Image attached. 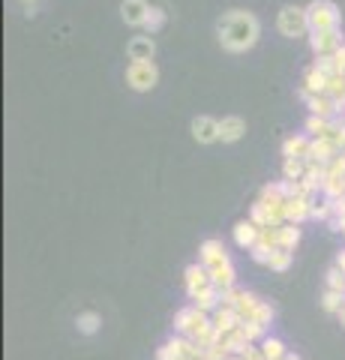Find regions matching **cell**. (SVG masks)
<instances>
[{"instance_id":"obj_9","label":"cell","mask_w":345,"mask_h":360,"mask_svg":"<svg viewBox=\"0 0 345 360\" xmlns=\"http://www.w3.org/2000/svg\"><path fill=\"white\" fill-rule=\"evenodd\" d=\"M153 54H157V42H153L150 33H141V37H132L126 42L129 60H153Z\"/></svg>"},{"instance_id":"obj_21","label":"cell","mask_w":345,"mask_h":360,"mask_svg":"<svg viewBox=\"0 0 345 360\" xmlns=\"http://www.w3.org/2000/svg\"><path fill=\"white\" fill-rule=\"evenodd\" d=\"M219 342H222V345H226V348H228V354H243V352H247V348L252 345V342H249V336H247V333H243V330H240V324H237V328H235V330L222 333V336H219Z\"/></svg>"},{"instance_id":"obj_8","label":"cell","mask_w":345,"mask_h":360,"mask_svg":"<svg viewBox=\"0 0 345 360\" xmlns=\"http://www.w3.org/2000/svg\"><path fill=\"white\" fill-rule=\"evenodd\" d=\"M148 15H150L148 0H124V4H120V18H124L129 27H144Z\"/></svg>"},{"instance_id":"obj_13","label":"cell","mask_w":345,"mask_h":360,"mask_svg":"<svg viewBox=\"0 0 345 360\" xmlns=\"http://www.w3.org/2000/svg\"><path fill=\"white\" fill-rule=\"evenodd\" d=\"M309 205H313V195H288L285 198V222L300 225L304 219H309Z\"/></svg>"},{"instance_id":"obj_23","label":"cell","mask_w":345,"mask_h":360,"mask_svg":"<svg viewBox=\"0 0 345 360\" xmlns=\"http://www.w3.org/2000/svg\"><path fill=\"white\" fill-rule=\"evenodd\" d=\"M186 342H189L186 336H181V340H169L157 352V360H181V357H186Z\"/></svg>"},{"instance_id":"obj_15","label":"cell","mask_w":345,"mask_h":360,"mask_svg":"<svg viewBox=\"0 0 345 360\" xmlns=\"http://www.w3.org/2000/svg\"><path fill=\"white\" fill-rule=\"evenodd\" d=\"M259 234H261V225H255L252 219H240L235 225V243L240 250H252V246L259 243Z\"/></svg>"},{"instance_id":"obj_31","label":"cell","mask_w":345,"mask_h":360,"mask_svg":"<svg viewBox=\"0 0 345 360\" xmlns=\"http://www.w3.org/2000/svg\"><path fill=\"white\" fill-rule=\"evenodd\" d=\"M162 25H165V9H160V6H150V15H148V21H144V30L150 33H160L162 30Z\"/></svg>"},{"instance_id":"obj_29","label":"cell","mask_w":345,"mask_h":360,"mask_svg":"<svg viewBox=\"0 0 345 360\" xmlns=\"http://www.w3.org/2000/svg\"><path fill=\"white\" fill-rule=\"evenodd\" d=\"M267 267L276 270V274H285V270L292 267V252H288V250H273V255H271V262H267Z\"/></svg>"},{"instance_id":"obj_25","label":"cell","mask_w":345,"mask_h":360,"mask_svg":"<svg viewBox=\"0 0 345 360\" xmlns=\"http://www.w3.org/2000/svg\"><path fill=\"white\" fill-rule=\"evenodd\" d=\"M261 303V297H255L252 291H240L237 288V300H235V309H237V315L240 319H249V315L255 312V307Z\"/></svg>"},{"instance_id":"obj_37","label":"cell","mask_w":345,"mask_h":360,"mask_svg":"<svg viewBox=\"0 0 345 360\" xmlns=\"http://www.w3.org/2000/svg\"><path fill=\"white\" fill-rule=\"evenodd\" d=\"M282 360H300V357H297V354H292V352H288V354H285Z\"/></svg>"},{"instance_id":"obj_14","label":"cell","mask_w":345,"mask_h":360,"mask_svg":"<svg viewBox=\"0 0 345 360\" xmlns=\"http://www.w3.org/2000/svg\"><path fill=\"white\" fill-rule=\"evenodd\" d=\"M342 153V148L333 139H313V144H309V160H318V162H333L337 156Z\"/></svg>"},{"instance_id":"obj_5","label":"cell","mask_w":345,"mask_h":360,"mask_svg":"<svg viewBox=\"0 0 345 360\" xmlns=\"http://www.w3.org/2000/svg\"><path fill=\"white\" fill-rule=\"evenodd\" d=\"M309 49H313L315 58H325V54H337L345 39H342V30H313L309 33Z\"/></svg>"},{"instance_id":"obj_3","label":"cell","mask_w":345,"mask_h":360,"mask_svg":"<svg viewBox=\"0 0 345 360\" xmlns=\"http://www.w3.org/2000/svg\"><path fill=\"white\" fill-rule=\"evenodd\" d=\"M306 15H309V30H339V6L333 0H313L306 6Z\"/></svg>"},{"instance_id":"obj_32","label":"cell","mask_w":345,"mask_h":360,"mask_svg":"<svg viewBox=\"0 0 345 360\" xmlns=\"http://www.w3.org/2000/svg\"><path fill=\"white\" fill-rule=\"evenodd\" d=\"M315 66L321 72H325L327 78H333V75H339L342 70H339V63H337V58L333 54H325V58H315Z\"/></svg>"},{"instance_id":"obj_28","label":"cell","mask_w":345,"mask_h":360,"mask_svg":"<svg viewBox=\"0 0 345 360\" xmlns=\"http://www.w3.org/2000/svg\"><path fill=\"white\" fill-rule=\"evenodd\" d=\"M99 324H103V319H99L96 312H84V315H79V319H75V328H79V333H84V336L96 333Z\"/></svg>"},{"instance_id":"obj_24","label":"cell","mask_w":345,"mask_h":360,"mask_svg":"<svg viewBox=\"0 0 345 360\" xmlns=\"http://www.w3.org/2000/svg\"><path fill=\"white\" fill-rule=\"evenodd\" d=\"M342 307H345V291L325 288V295H321V309H325V312H333V315H339Z\"/></svg>"},{"instance_id":"obj_26","label":"cell","mask_w":345,"mask_h":360,"mask_svg":"<svg viewBox=\"0 0 345 360\" xmlns=\"http://www.w3.org/2000/svg\"><path fill=\"white\" fill-rule=\"evenodd\" d=\"M261 354H264V360H282L288 354V348H285L282 340H276V336H264L261 340Z\"/></svg>"},{"instance_id":"obj_36","label":"cell","mask_w":345,"mask_h":360,"mask_svg":"<svg viewBox=\"0 0 345 360\" xmlns=\"http://www.w3.org/2000/svg\"><path fill=\"white\" fill-rule=\"evenodd\" d=\"M337 267H342V270H345V250L337 255Z\"/></svg>"},{"instance_id":"obj_34","label":"cell","mask_w":345,"mask_h":360,"mask_svg":"<svg viewBox=\"0 0 345 360\" xmlns=\"http://www.w3.org/2000/svg\"><path fill=\"white\" fill-rule=\"evenodd\" d=\"M228 348L222 345V342H214V345H207L204 348V360H228Z\"/></svg>"},{"instance_id":"obj_27","label":"cell","mask_w":345,"mask_h":360,"mask_svg":"<svg viewBox=\"0 0 345 360\" xmlns=\"http://www.w3.org/2000/svg\"><path fill=\"white\" fill-rule=\"evenodd\" d=\"M306 174V160H300V156H285L282 162V177L285 180H300Z\"/></svg>"},{"instance_id":"obj_7","label":"cell","mask_w":345,"mask_h":360,"mask_svg":"<svg viewBox=\"0 0 345 360\" xmlns=\"http://www.w3.org/2000/svg\"><path fill=\"white\" fill-rule=\"evenodd\" d=\"M198 262H202L207 270H214V267H219V264L231 262V258H228L226 243H222V240H204L202 246H198Z\"/></svg>"},{"instance_id":"obj_39","label":"cell","mask_w":345,"mask_h":360,"mask_svg":"<svg viewBox=\"0 0 345 360\" xmlns=\"http://www.w3.org/2000/svg\"><path fill=\"white\" fill-rule=\"evenodd\" d=\"M228 360H243V357H240V354H231V357H228Z\"/></svg>"},{"instance_id":"obj_38","label":"cell","mask_w":345,"mask_h":360,"mask_svg":"<svg viewBox=\"0 0 345 360\" xmlns=\"http://www.w3.org/2000/svg\"><path fill=\"white\" fill-rule=\"evenodd\" d=\"M339 321H342V328H345V307H342V312H339Z\"/></svg>"},{"instance_id":"obj_2","label":"cell","mask_w":345,"mask_h":360,"mask_svg":"<svg viewBox=\"0 0 345 360\" xmlns=\"http://www.w3.org/2000/svg\"><path fill=\"white\" fill-rule=\"evenodd\" d=\"M276 30L282 33L285 39H304L309 37V15H306V6H294L288 4L280 9V15H276Z\"/></svg>"},{"instance_id":"obj_30","label":"cell","mask_w":345,"mask_h":360,"mask_svg":"<svg viewBox=\"0 0 345 360\" xmlns=\"http://www.w3.org/2000/svg\"><path fill=\"white\" fill-rule=\"evenodd\" d=\"M249 321H255V324H261V328H271V321H273V307L271 303H259V307H255V312L249 315Z\"/></svg>"},{"instance_id":"obj_6","label":"cell","mask_w":345,"mask_h":360,"mask_svg":"<svg viewBox=\"0 0 345 360\" xmlns=\"http://www.w3.org/2000/svg\"><path fill=\"white\" fill-rule=\"evenodd\" d=\"M183 285H186V295L193 297V295H198L202 288L214 285V279H210V270H207L202 262H195V264H189V267L183 270Z\"/></svg>"},{"instance_id":"obj_10","label":"cell","mask_w":345,"mask_h":360,"mask_svg":"<svg viewBox=\"0 0 345 360\" xmlns=\"http://www.w3.org/2000/svg\"><path fill=\"white\" fill-rule=\"evenodd\" d=\"M189 129H193V139H195L198 144H214V141H219V120L207 117V115L195 117Z\"/></svg>"},{"instance_id":"obj_20","label":"cell","mask_w":345,"mask_h":360,"mask_svg":"<svg viewBox=\"0 0 345 360\" xmlns=\"http://www.w3.org/2000/svg\"><path fill=\"white\" fill-rule=\"evenodd\" d=\"M193 300H195V307H198V309L216 312V309L222 307V291H219L216 285H207V288L198 291V295H193Z\"/></svg>"},{"instance_id":"obj_35","label":"cell","mask_w":345,"mask_h":360,"mask_svg":"<svg viewBox=\"0 0 345 360\" xmlns=\"http://www.w3.org/2000/svg\"><path fill=\"white\" fill-rule=\"evenodd\" d=\"M333 58H337V63H339V70L345 72V45H342V49H339L337 54H333Z\"/></svg>"},{"instance_id":"obj_19","label":"cell","mask_w":345,"mask_h":360,"mask_svg":"<svg viewBox=\"0 0 345 360\" xmlns=\"http://www.w3.org/2000/svg\"><path fill=\"white\" fill-rule=\"evenodd\" d=\"M240 324V315H237V309H231V307H219L216 312H214V330L222 336V333H228V330H235Z\"/></svg>"},{"instance_id":"obj_4","label":"cell","mask_w":345,"mask_h":360,"mask_svg":"<svg viewBox=\"0 0 345 360\" xmlns=\"http://www.w3.org/2000/svg\"><path fill=\"white\" fill-rule=\"evenodd\" d=\"M160 82V70L153 60H129L126 66V84L132 90H138V94H148V90H153Z\"/></svg>"},{"instance_id":"obj_18","label":"cell","mask_w":345,"mask_h":360,"mask_svg":"<svg viewBox=\"0 0 345 360\" xmlns=\"http://www.w3.org/2000/svg\"><path fill=\"white\" fill-rule=\"evenodd\" d=\"M210 279H214V285L219 291H228V288H235V283H237V270H235V264H231V262H226V264H219V267L210 270Z\"/></svg>"},{"instance_id":"obj_11","label":"cell","mask_w":345,"mask_h":360,"mask_svg":"<svg viewBox=\"0 0 345 360\" xmlns=\"http://www.w3.org/2000/svg\"><path fill=\"white\" fill-rule=\"evenodd\" d=\"M247 135V120L237 117V115H228L219 120V141L222 144H235Z\"/></svg>"},{"instance_id":"obj_16","label":"cell","mask_w":345,"mask_h":360,"mask_svg":"<svg viewBox=\"0 0 345 360\" xmlns=\"http://www.w3.org/2000/svg\"><path fill=\"white\" fill-rule=\"evenodd\" d=\"M306 108H309V115H321V117H337V115H339L337 99L327 96V94H313V96H306Z\"/></svg>"},{"instance_id":"obj_12","label":"cell","mask_w":345,"mask_h":360,"mask_svg":"<svg viewBox=\"0 0 345 360\" xmlns=\"http://www.w3.org/2000/svg\"><path fill=\"white\" fill-rule=\"evenodd\" d=\"M327 82H330V78L313 63V66H309V70L304 72V82H300V96L306 99V96H313V94H325Z\"/></svg>"},{"instance_id":"obj_1","label":"cell","mask_w":345,"mask_h":360,"mask_svg":"<svg viewBox=\"0 0 345 360\" xmlns=\"http://www.w3.org/2000/svg\"><path fill=\"white\" fill-rule=\"evenodd\" d=\"M216 37H219V45L226 51L243 54L259 42L261 25L252 13H247V9H228V13L216 21Z\"/></svg>"},{"instance_id":"obj_33","label":"cell","mask_w":345,"mask_h":360,"mask_svg":"<svg viewBox=\"0 0 345 360\" xmlns=\"http://www.w3.org/2000/svg\"><path fill=\"white\" fill-rule=\"evenodd\" d=\"M325 279H327V288H337V291H345V270L342 267H337L333 264L327 274H325Z\"/></svg>"},{"instance_id":"obj_22","label":"cell","mask_w":345,"mask_h":360,"mask_svg":"<svg viewBox=\"0 0 345 360\" xmlns=\"http://www.w3.org/2000/svg\"><path fill=\"white\" fill-rule=\"evenodd\" d=\"M276 243H280V250L294 252V246L300 243V229H297L294 222H282V225H276Z\"/></svg>"},{"instance_id":"obj_17","label":"cell","mask_w":345,"mask_h":360,"mask_svg":"<svg viewBox=\"0 0 345 360\" xmlns=\"http://www.w3.org/2000/svg\"><path fill=\"white\" fill-rule=\"evenodd\" d=\"M309 144H313V135L309 132L288 135V139L282 141V156H300V160H309Z\"/></svg>"}]
</instances>
